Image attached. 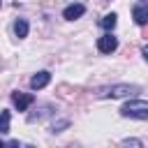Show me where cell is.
Listing matches in <instances>:
<instances>
[{
  "mask_svg": "<svg viewBox=\"0 0 148 148\" xmlns=\"http://www.w3.org/2000/svg\"><path fill=\"white\" fill-rule=\"evenodd\" d=\"M120 116L134 118V120H148V102L143 99H130L120 106Z\"/></svg>",
  "mask_w": 148,
  "mask_h": 148,
  "instance_id": "obj_1",
  "label": "cell"
},
{
  "mask_svg": "<svg viewBox=\"0 0 148 148\" xmlns=\"http://www.w3.org/2000/svg\"><path fill=\"white\" fill-rule=\"evenodd\" d=\"M139 92V86H130V83H118V86H109V88H99L97 97H127Z\"/></svg>",
  "mask_w": 148,
  "mask_h": 148,
  "instance_id": "obj_2",
  "label": "cell"
},
{
  "mask_svg": "<svg viewBox=\"0 0 148 148\" xmlns=\"http://www.w3.org/2000/svg\"><path fill=\"white\" fill-rule=\"evenodd\" d=\"M97 49H99L102 53H113V51L118 49V39H116L111 32H106V35H102V37L97 39Z\"/></svg>",
  "mask_w": 148,
  "mask_h": 148,
  "instance_id": "obj_3",
  "label": "cell"
},
{
  "mask_svg": "<svg viewBox=\"0 0 148 148\" xmlns=\"http://www.w3.org/2000/svg\"><path fill=\"white\" fill-rule=\"evenodd\" d=\"M12 102H14V106H16L18 111H25V109L35 102V95H30V92H14V95H12Z\"/></svg>",
  "mask_w": 148,
  "mask_h": 148,
  "instance_id": "obj_4",
  "label": "cell"
},
{
  "mask_svg": "<svg viewBox=\"0 0 148 148\" xmlns=\"http://www.w3.org/2000/svg\"><path fill=\"white\" fill-rule=\"evenodd\" d=\"M49 81H51V72H37L32 79H30V88L32 90H39V88H44V86H49Z\"/></svg>",
  "mask_w": 148,
  "mask_h": 148,
  "instance_id": "obj_5",
  "label": "cell"
},
{
  "mask_svg": "<svg viewBox=\"0 0 148 148\" xmlns=\"http://www.w3.org/2000/svg\"><path fill=\"white\" fill-rule=\"evenodd\" d=\"M132 16H134V23L136 25H146L148 23V5H134Z\"/></svg>",
  "mask_w": 148,
  "mask_h": 148,
  "instance_id": "obj_6",
  "label": "cell"
},
{
  "mask_svg": "<svg viewBox=\"0 0 148 148\" xmlns=\"http://www.w3.org/2000/svg\"><path fill=\"white\" fill-rule=\"evenodd\" d=\"M83 12H86V7L76 2V5H69V7H65V9H62V16H65L67 21H74V18H81V16H83Z\"/></svg>",
  "mask_w": 148,
  "mask_h": 148,
  "instance_id": "obj_7",
  "label": "cell"
},
{
  "mask_svg": "<svg viewBox=\"0 0 148 148\" xmlns=\"http://www.w3.org/2000/svg\"><path fill=\"white\" fill-rule=\"evenodd\" d=\"M14 32H16L18 39L25 37V35H28V21H25V18H18V21L14 23Z\"/></svg>",
  "mask_w": 148,
  "mask_h": 148,
  "instance_id": "obj_8",
  "label": "cell"
},
{
  "mask_svg": "<svg viewBox=\"0 0 148 148\" xmlns=\"http://www.w3.org/2000/svg\"><path fill=\"white\" fill-rule=\"evenodd\" d=\"M116 23H118V16H116L113 12H111V14H106V16L102 18V28H104V30H113V28H116Z\"/></svg>",
  "mask_w": 148,
  "mask_h": 148,
  "instance_id": "obj_9",
  "label": "cell"
},
{
  "mask_svg": "<svg viewBox=\"0 0 148 148\" xmlns=\"http://www.w3.org/2000/svg\"><path fill=\"white\" fill-rule=\"evenodd\" d=\"M0 132H2V134L9 132V111H2V125H0Z\"/></svg>",
  "mask_w": 148,
  "mask_h": 148,
  "instance_id": "obj_10",
  "label": "cell"
},
{
  "mask_svg": "<svg viewBox=\"0 0 148 148\" xmlns=\"http://www.w3.org/2000/svg\"><path fill=\"white\" fill-rule=\"evenodd\" d=\"M125 148H143V146H141L139 139H127V141H125Z\"/></svg>",
  "mask_w": 148,
  "mask_h": 148,
  "instance_id": "obj_11",
  "label": "cell"
},
{
  "mask_svg": "<svg viewBox=\"0 0 148 148\" xmlns=\"http://www.w3.org/2000/svg\"><path fill=\"white\" fill-rule=\"evenodd\" d=\"M5 148H23L18 141H9V143H5Z\"/></svg>",
  "mask_w": 148,
  "mask_h": 148,
  "instance_id": "obj_12",
  "label": "cell"
},
{
  "mask_svg": "<svg viewBox=\"0 0 148 148\" xmlns=\"http://www.w3.org/2000/svg\"><path fill=\"white\" fill-rule=\"evenodd\" d=\"M143 58H146V60H148V46H146V49H143Z\"/></svg>",
  "mask_w": 148,
  "mask_h": 148,
  "instance_id": "obj_13",
  "label": "cell"
},
{
  "mask_svg": "<svg viewBox=\"0 0 148 148\" xmlns=\"http://www.w3.org/2000/svg\"><path fill=\"white\" fill-rule=\"evenodd\" d=\"M23 148H35V146H23Z\"/></svg>",
  "mask_w": 148,
  "mask_h": 148,
  "instance_id": "obj_14",
  "label": "cell"
}]
</instances>
